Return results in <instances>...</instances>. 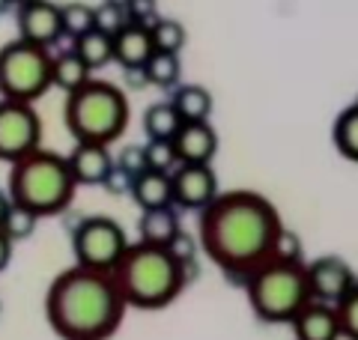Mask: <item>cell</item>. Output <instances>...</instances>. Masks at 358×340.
<instances>
[{"label": "cell", "instance_id": "cell-24", "mask_svg": "<svg viewBox=\"0 0 358 340\" xmlns=\"http://www.w3.org/2000/svg\"><path fill=\"white\" fill-rule=\"evenodd\" d=\"M179 57L171 54V51H152V57L143 63V75H147V84H155V87H179Z\"/></svg>", "mask_w": 358, "mask_h": 340}, {"label": "cell", "instance_id": "cell-34", "mask_svg": "<svg viewBox=\"0 0 358 340\" xmlns=\"http://www.w3.org/2000/svg\"><path fill=\"white\" fill-rule=\"evenodd\" d=\"M108 191H129L131 188V176L129 173H122L120 167H114V173H110V179H108Z\"/></svg>", "mask_w": 358, "mask_h": 340}, {"label": "cell", "instance_id": "cell-13", "mask_svg": "<svg viewBox=\"0 0 358 340\" xmlns=\"http://www.w3.org/2000/svg\"><path fill=\"white\" fill-rule=\"evenodd\" d=\"M152 51H155V42L147 21L129 18L114 33V60L122 69H143V63L152 57Z\"/></svg>", "mask_w": 358, "mask_h": 340}, {"label": "cell", "instance_id": "cell-5", "mask_svg": "<svg viewBox=\"0 0 358 340\" xmlns=\"http://www.w3.org/2000/svg\"><path fill=\"white\" fill-rule=\"evenodd\" d=\"M63 122L75 141L108 146L129 126V96L117 84L90 78L75 93H66Z\"/></svg>", "mask_w": 358, "mask_h": 340}, {"label": "cell", "instance_id": "cell-2", "mask_svg": "<svg viewBox=\"0 0 358 340\" xmlns=\"http://www.w3.org/2000/svg\"><path fill=\"white\" fill-rule=\"evenodd\" d=\"M129 304L110 271L69 266L48 283L45 320L60 340H108L122 325Z\"/></svg>", "mask_w": 358, "mask_h": 340}, {"label": "cell", "instance_id": "cell-3", "mask_svg": "<svg viewBox=\"0 0 358 340\" xmlns=\"http://www.w3.org/2000/svg\"><path fill=\"white\" fill-rule=\"evenodd\" d=\"M192 271L194 266L179 263L167 248L138 239L117 260V266L110 269V278H114L129 308L159 311L182 292V287L192 281Z\"/></svg>", "mask_w": 358, "mask_h": 340}, {"label": "cell", "instance_id": "cell-33", "mask_svg": "<svg viewBox=\"0 0 358 340\" xmlns=\"http://www.w3.org/2000/svg\"><path fill=\"white\" fill-rule=\"evenodd\" d=\"M129 18L134 21H147L150 24V18L155 21V0H129Z\"/></svg>", "mask_w": 358, "mask_h": 340}, {"label": "cell", "instance_id": "cell-36", "mask_svg": "<svg viewBox=\"0 0 358 340\" xmlns=\"http://www.w3.org/2000/svg\"><path fill=\"white\" fill-rule=\"evenodd\" d=\"M9 206H13V197H9V191L0 188V224H3V218H6Z\"/></svg>", "mask_w": 358, "mask_h": 340}, {"label": "cell", "instance_id": "cell-6", "mask_svg": "<svg viewBox=\"0 0 358 340\" xmlns=\"http://www.w3.org/2000/svg\"><path fill=\"white\" fill-rule=\"evenodd\" d=\"M248 304L263 323H293L299 311L313 302L308 283V263L275 257L245 281Z\"/></svg>", "mask_w": 358, "mask_h": 340}, {"label": "cell", "instance_id": "cell-16", "mask_svg": "<svg viewBox=\"0 0 358 340\" xmlns=\"http://www.w3.org/2000/svg\"><path fill=\"white\" fill-rule=\"evenodd\" d=\"M176 153H179V164L192 162V164H209V158L218 150V132L212 129L209 120L200 122H182V129L176 132Z\"/></svg>", "mask_w": 358, "mask_h": 340}, {"label": "cell", "instance_id": "cell-23", "mask_svg": "<svg viewBox=\"0 0 358 340\" xmlns=\"http://www.w3.org/2000/svg\"><path fill=\"white\" fill-rule=\"evenodd\" d=\"M331 138L341 155H346L350 162H358V101L338 113V120L331 126Z\"/></svg>", "mask_w": 358, "mask_h": 340}, {"label": "cell", "instance_id": "cell-38", "mask_svg": "<svg viewBox=\"0 0 358 340\" xmlns=\"http://www.w3.org/2000/svg\"><path fill=\"white\" fill-rule=\"evenodd\" d=\"M13 3H15V0H0V15H3V13H6V9H9V6H13Z\"/></svg>", "mask_w": 358, "mask_h": 340}, {"label": "cell", "instance_id": "cell-35", "mask_svg": "<svg viewBox=\"0 0 358 340\" xmlns=\"http://www.w3.org/2000/svg\"><path fill=\"white\" fill-rule=\"evenodd\" d=\"M9 257H13V239H9V236L3 233V227H0V271L6 269Z\"/></svg>", "mask_w": 358, "mask_h": 340}, {"label": "cell", "instance_id": "cell-21", "mask_svg": "<svg viewBox=\"0 0 358 340\" xmlns=\"http://www.w3.org/2000/svg\"><path fill=\"white\" fill-rule=\"evenodd\" d=\"M90 66L81 60V54L75 48H66L60 54H54V84L63 87L66 93H75L78 87H84L90 81Z\"/></svg>", "mask_w": 358, "mask_h": 340}, {"label": "cell", "instance_id": "cell-19", "mask_svg": "<svg viewBox=\"0 0 358 340\" xmlns=\"http://www.w3.org/2000/svg\"><path fill=\"white\" fill-rule=\"evenodd\" d=\"M182 117H179V111L171 99H162V101H152L143 111V132H147V138H167L173 141L176 132L182 129Z\"/></svg>", "mask_w": 358, "mask_h": 340}, {"label": "cell", "instance_id": "cell-11", "mask_svg": "<svg viewBox=\"0 0 358 340\" xmlns=\"http://www.w3.org/2000/svg\"><path fill=\"white\" fill-rule=\"evenodd\" d=\"M173 206H185V209H203L215 200L221 191H218V176L212 164H192V162H182L173 173Z\"/></svg>", "mask_w": 358, "mask_h": 340}, {"label": "cell", "instance_id": "cell-29", "mask_svg": "<svg viewBox=\"0 0 358 340\" xmlns=\"http://www.w3.org/2000/svg\"><path fill=\"white\" fill-rule=\"evenodd\" d=\"M334 311H338V320H341V334L346 340H358V287L352 292H346L334 304Z\"/></svg>", "mask_w": 358, "mask_h": 340}, {"label": "cell", "instance_id": "cell-8", "mask_svg": "<svg viewBox=\"0 0 358 340\" xmlns=\"http://www.w3.org/2000/svg\"><path fill=\"white\" fill-rule=\"evenodd\" d=\"M69 233H72V251L78 266H87V269L110 271L117 266V260L126 254V248L131 245L126 239L122 224L117 218H110V215H84Z\"/></svg>", "mask_w": 358, "mask_h": 340}, {"label": "cell", "instance_id": "cell-25", "mask_svg": "<svg viewBox=\"0 0 358 340\" xmlns=\"http://www.w3.org/2000/svg\"><path fill=\"white\" fill-rule=\"evenodd\" d=\"M60 13H63V36H69V39H81L84 33L96 27V6L84 3V0L60 3Z\"/></svg>", "mask_w": 358, "mask_h": 340}, {"label": "cell", "instance_id": "cell-28", "mask_svg": "<svg viewBox=\"0 0 358 340\" xmlns=\"http://www.w3.org/2000/svg\"><path fill=\"white\" fill-rule=\"evenodd\" d=\"M36 221H39L36 212H30L24 206H18V203H13L0 227H3V233L9 236V239L18 242V239H27V236H33V230H36Z\"/></svg>", "mask_w": 358, "mask_h": 340}, {"label": "cell", "instance_id": "cell-7", "mask_svg": "<svg viewBox=\"0 0 358 340\" xmlns=\"http://www.w3.org/2000/svg\"><path fill=\"white\" fill-rule=\"evenodd\" d=\"M54 84V54L51 48L27 39L0 45V93L3 99L33 101Z\"/></svg>", "mask_w": 358, "mask_h": 340}, {"label": "cell", "instance_id": "cell-4", "mask_svg": "<svg viewBox=\"0 0 358 340\" xmlns=\"http://www.w3.org/2000/svg\"><path fill=\"white\" fill-rule=\"evenodd\" d=\"M6 185H9L6 191L13 203L36 212L42 218V215H57L69 206L75 197L78 179L72 173L69 155L39 146V150L13 162Z\"/></svg>", "mask_w": 358, "mask_h": 340}, {"label": "cell", "instance_id": "cell-26", "mask_svg": "<svg viewBox=\"0 0 358 340\" xmlns=\"http://www.w3.org/2000/svg\"><path fill=\"white\" fill-rule=\"evenodd\" d=\"M150 30H152L155 51L179 54V48L185 45V24L179 18H155L150 21Z\"/></svg>", "mask_w": 358, "mask_h": 340}, {"label": "cell", "instance_id": "cell-27", "mask_svg": "<svg viewBox=\"0 0 358 340\" xmlns=\"http://www.w3.org/2000/svg\"><path fill=\"white\" fill-rule=\"evenodd\" d=\"M143 150H147V167L150 170H167V173H173L179 167V153H176V143L167 141V138H150L143 143Z\"/></svg>", "mask_w": 358, "mask_h": 340}, {"label": "cell", "instance_id": "cell-9", "mask_svg": "<svg viewBox=\"0 0 358 340\" xmlns=\"http://www.w3.org/2000/svg\"><path fill=\"white\" fill-rule=\"evenodd\" d=\"M42 120L30 101L0 99V158L18 162L27 153L39 150Z\"/></svg>", "mask_w": 358, "mask_h": 340}, {"label": "cell", "instance_id": "cell-14", "mask_svg": "<svg viewBox=\"0 0 358 340\" xmlns=\"http://www.w3.org/2000/svg\"><path fill=\"white\" fill-rule=\"evenodd\" d=\"M69 164L78 183L84 185H105L110 173L117 167V158L108 153L105 143H87V141H75L72 153H69Z\"/></svg>", "mask_w": 358, "mask_h": 340}, {"label": "cell", "instance_id": "cell-31", "mask_svg": "<svg viewBox=\"0 0 358 340\" xmlns=\"http://www.w3.org/2000/svg\"><path fill=\"white\" fill-rule=\"evenodd\" d=\"M117 167L122 170V173H129L131 179L138 176V173H143V170H147V150H143V143H126V146H120Z\"/></svg>", "mask_w": 358, "mask_h": 340}, {"label": "cell", "instance_id": "cell-22", "mask_svg": "<svg viewBox=\"0 0 358 340\" xmlns=\"http://www.w3.org/2000/svg\"><path fill=\"white\" fill-rule=\"evenodd\" d=\"M72 48L81 54V60L90 66V69H99V66H105L108 60H114V36L105 30H99V27L84 33L81 39H75Z\"/></svg>", "mask_w": 358, "mask_h": 340}, {"label": "cell", "instance_id": "cell-30", "mask_svg": "<svg viewBox=\"0 0 358 340\" xmlns=\"http://www.w3.org/2000/svg\"><path fill=\"white\" fill-rule=\"evenodd\" d=\"M129 21V9L122 3H114V0H102V3L96 6V27L105 30V33H114Z\"/></svg>", "mask_w": 358, "mask_h": 340}, {"label": "cell", "instance_id": "cell-18", "mask_svg": "<svg viewBox=\"0 0 358 340\" xmlns=\"http://www.w3.org/2000/svg\"><path fill=\"white\" fill-rule=\"evenodd\" d=\"M179 230H182V227H179V218H176L173 206L141 209V218H138L141 242H150V245H162V248H167Z\"/></svg>", "mask_w": 358, "mask_h": 340}, {"label": "cell", "instance_id": "cell-1", "mask_svg": "<svg viewBox=\"0 0 358 340\" xmlns=\"http://www.w3.org/2000/svg\"><path fill=\"white\" fill-rule=\"evenodd\" d=\"M284 230L275 203L251 188L221 191L197 212V242L203 254L227 278L242 283L275 260Z\"/></svg>", "mask_w": 358, "mask_h": 340}, {"label": "cell", "instance_id": "cell-32", "mask_svg": "<svg viewBox=\"0 0 358 340\" xmlns=\"http://www.w3.org/2000/svg\"><path fill=\"white\" fill-rule=\"evenodd\" d=\"M197 239L192 233H185V230H179L173 239H171V245H167V251H171L179 263H185V266H194V254H197Z\"/></svg>", "mask_w": 358, "mask_h": 340}, {"label": "cell", "instance_id": "cell-15", "mask_svg": "<svg viewBox=\"0 0 358 340\" xmlns=\"http://www.w3.org/2000/svg\"><path fill=\"white\" fill-rule=\"evenodd\" d=\"M289 325H293L296 340H341L343 337L334 304H322V302L305 304Z\"/></svg>", "mask_w": 358, "mask_h": 340}, {"label": "cell", "instance_id": "cell-17", "mask_svg": "<svg viewBox=\"0 0 358 340\" xmlns=\"http://www.w3.org/2000/svg\"><path fill=\"white\" fill-rule=\"evenodd\" d=\"M129 194L134 197L141 209H162V206H173V179L167 170H143L131 179Z\"/></svg>", "mask_w": 358, "mask_h": 340}, {"label": "cell", "instance_id": "cell-37", "mask_svg": "<svg viewBox=\"0 0 358 340\" xmlns=\"http://www.w3.org/2000/svg\"><path fill=\"white\" fill-rule=\"evenodd\" d=\"M129 78V84H147V75H143V69H122Z\"/></svg>", "mask_w": 358, "mask_h": 340}, {"label": "cell", "instance_id": "cell-10", "mask_svg": "<svg viewBox=\"0 0 358 340\" xmlns=\"http://www.w3.org/2000/svg\"><path fill=\"white\" fill-rule=\"evenodd\" d=\"M308 283H310L313 302L338 304L346 292H352L358 287V278L343 257L326 254V257H317L308 263Z\"/></svg>", "mask_w": 358, "mask_h": 340}, {"label": "cell", "instance_id": "cell-39", "mask_svg": "<svg viewBox=\"0 0 358 340\" xmlns=\"http://www.w3.org/2000/svg\"><path fill=\"white\" fill-rule=\"evenodd\" d=\"M15 3H18V6H24V3H30V0H15Z\"/></svg>", "mask_w": 358, "mask_h": 340}, {"label": "cell", "instance_id": "cell-12", "mask_svg": "<svg viewBox=\"0 0 358 340\" xmlns=\"http://www.w3.org/2000/svg\"><path fill=\"white\" fill-rule=\"evenodd\" d=\"M15 24H18L21 39L51 48L63 36L60 3H54V0H30V3L15 9Z\"/></svg>", "mask_w": 358, "mask_h": 340}, {"label": "cell", "instance_id": "cell-20", "mask_svg": "<svg viewBox=\"0 0 358 340\" xmlns=\"http://www.w3.org/2000/svg\"><path fill=\"white\" fill-rule=\"evenodd\" d=\"M173 105L179 111V117L185 122H200V120H209L212 113V93L203 84H179L173 90Z\"/></svg>", "mask_w": 358, "mask_h": 340}]
</instances>
